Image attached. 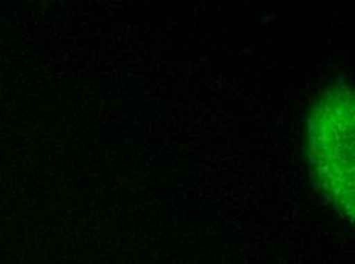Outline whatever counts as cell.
<instances>
[{
    "label": "cell",
    "mask_w": 355,
    "mask_h": 264,
    "mask_svg": "<svg viewBox=\"0 0 355 264\" xmlns=\"http://www.w3.org/2000/svg\"><path fill=\"white\" fill-rule=\"evenodd\" d=\"M354 92L343 79L315 98L306 122V164L314 185L343 218L354 220Z\"/></svg>",
    "instance_id": "cell-1"
}]
</instances>
